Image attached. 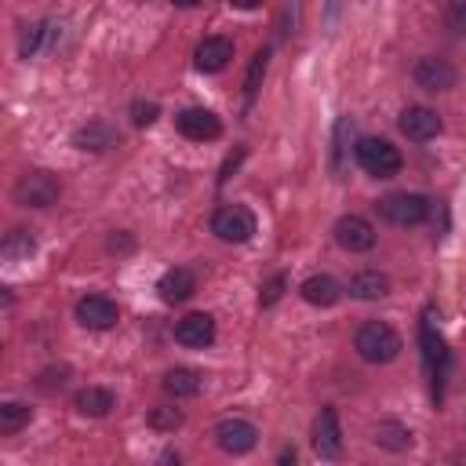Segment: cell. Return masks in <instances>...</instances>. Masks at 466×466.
I'll use <instances>...</instances> for the list:
<instances>
[{
	"label": "cell",
	"mask_w": 466,
	"mask_h": 466,
	"mask_svg": "<svg viewBox=\"0 0 466 466\" xmlns=\"http://www.w3.org/2000/svg\"><path fill=\"white\" fill-rule=\"evenodd\" d=\"M353 350H357L360 360H368V364H390V360L400 357L404 342H400V335H397L386 320H364V324L357 328V335H353Z\"/></svg>",
	"instance_id": "cell-1"
},
{
	"label": "cell",
	"mask_w": 466,
	"mask_h": 466,
	"mask_svg": "<svg viewBox=\"0 0 466 466\" xmlns=\"http://www.w3.org/2000/svg\"><path fill=\"white\" fill-rule=\"evenodd\" d=\"M353 157H357V164H360L371 178H393V175L400 171V164H404L400 153H397V146L386 142V138H357Z\"/></svg>",
	"instance_id": "cell-2"
},
{
	"label": "cell",
	"mask_w": 466,
	"mask_h": 466,
	"mask_svg": "<svg viewBox=\"0 0 466 466\" xmlns=\"http://www.w3.org/2000/svg\"><path fill=\"white\" fill-rule=\"evenodd\" d=\"M11 197H15V204H22V208H51V204H58V197H62V182H58V175H51V171H25V175L15 182Z\"/></svg>",
	"instance_id": "cell-3"
},
{
	"label": "cell",
	"mask_w": 466,
	"mask_h": 466,
	"mask_svg": "<svg viewBox=\"0 0 466 466\" xmlns=\"http://www.w3.org/2000/svg\"><path fill=\"white\" fill-rule=\"evenodd\" d=\"M211 233L222 244H244L255 237V215L244 204H222L211 215Z\"/></svg>",
	"instance_id": "cell-4"
},
{
	"label": "cell",
	"mask_w": 466,
	"mask_h": 466,
	"mask_svg": "<svg viewBox=\"0 0 466 466\" xmlns=\"http://www.w3.org/2000/svg\"><path fill=\"white\" fill-rule=\"evenodd\" d=\"M375 211L390 222V226H419L430 215V200L422 193H390L375 204Z\"/></svg>",
	"instance_id": "cell-5"
},
{
	"label": "cell",
	"mask_w": 466,
	"mask_h": 466,
	"mask_svg": "<svg viewBox=\"0 0 466 466\" xmlns=\"http://www.w3.org/2000/svg\"><path fill=\"white\" fill-rule=\"evenodd\" d=\"M419 339H422V360H426V371H430V379H433V397L441 400V386H444V379H448V371H451V353H448L441 331L430 324V317L422 320Z\"/></svg>",
	"instance_id": "cell-6"
},
{
	"label": "cell",
	"mask_w": 466,
	"mask_h": 466,
	"mask_svg": "<svg viewBox=\"0 0 466 466\" xmlns=\"http://www.w3.org/2000/svg\"><path fill=\"white\" fill-rule=\"evenodd\" d=\"M211 437H215L218 451H226V455H248V451L258 444V430H255V422L237 419V415H229V419L215 422Z\"/></svg>",
	"instance_id": "cell-7"
},
{
	"label": "cell",
	"mask_w": 466,
	"mask_h": 466,
	"mask_svg": "<svg viewBox=\"0 0 466 466\" xmlns=\"http://www.w3.org/2000/svg\"><path fill=\"white\" fill-rule=\"evenodd\" d=\"M411 80H415V87H422V91H451L455 87V80H459V73H455V66L448 62V58H437V55H422L415 66H411Z\"/></svg>",
	"instance_id": "cell-8"
},
{
	"label": "cell",
	"mask_w": 466,
	"mask_h": 466,
	"mask_svg": "<svg viewBox=\"0 0 466 466\" xmlns=\"http://www.w3.org/2000/svg\"><path fill=\"white\" fill-rule=\"evenodd\" d=\"M73 313L91 331H109L120 320V309H116V302L109 295H80L76 306H73Z\"/></svg>",
	"instance_id": "cell-9"
},
{
	"label": "cell",
	"mask_w": 466,
	"mask_h": 466,
	"mask_svg": "<svg viewBox=\"0 0 466 466\" xmlns=\"http://www.w3.org/2000/svg\"><path fill=\"white\" fill-rule=\"evenodd\" d=\"M309 444L320 459H339L342 455V430H339V411L335 408H320L309 430Z\"/></svg>",
	"instance_id": "cell-10"
},
{
	"label": "cell",
	"mask_w": 466,
	"mask_h": 466,
	"mask_svg": "<svg viewBox=\"0 0 466 466\" xmlns=\"http://www.w3.org/2000/svg\"><path fill=\"white\" fill-rule=\"evenodd\" d=\"M335 244L350 255H360V251H371L375 248V226L364 218V215H342L335 222Z\"/></svg>",
	"instance_id": "cell-11"
},
{
	"label": "cell",
	"mask_w": 466,
	"mask_h": 466,
	"mask_svg": "<svg viewBox=\"0 0 466 466\" xmlns=\"http://www.w3.org/2000/svg\"><path fill=\"white\" fill-rule=\"evenodd\" d=\"M175 127H178V135H186V138H193V142H211V138L222 135L218 116H215L211 109H200V106L182 109V113L175 116Z\"/></svg>",
	"instance_id": "cell-12"
},
{
	"label": "cell",
	"mask_w": 466,
	"mask_h": 466,
	"mask_svg": "<svg viewBox=\"0 0 466 466\" xmlns=\"http://www.w3.org/2000/svg\"><path fill=\"white\" fill-rule=\"evenodd\" d=\"M397 127H400V135L411 138V142H430V138L441 135V116H437L430 106H408V109L400 113Z\"/></svg>",
	"instance_id": "cell-13"
},
{
	"label": "cell",
	"mask_w": 466,
	"mask_h": 466,
	"mask_svg": "<svg viewBox=\"0 0 466 466\" xmlns=\"http://www.w3.org/2000/svg\"><path fill=\"white\" fill-rule=\"evenodd\" d=\"M175 342L189 350H204L215 342V317L211 313H186L175 324Z\"/></svg>",
	"instance_id": "cell-14"
},
{
	"label": "cell",
	"mask_w": 466,
	"mask_h": 466,
	"mask_svg": "<svg viewBox=\"0 0 466 466\" xmlns=\"http://www.w3.org/2000/svg\"><path fill=\"white\" fill-rule=\"evenodd\" d=\"M233 58V40L229 36H204L193 51V66L200 73H222Z\"/></svg>",
	"instance_id": "cell-15"
},
{
	"label": "cell",
	"mask_w": 466,
	"mask_h": 466,
	"mask_svg": "<svg viewBox=\"0 0 466 466\" xmlns=\"http://www.w3.org/2000/svg\"><path fill=\"white\" fill-rule=\"evenodd\" d=\"M157 291H160L164 302H186V299L197 291V277H193V269H186V266H171V269L157 280Z\"/></svg>",
	"instance_id": "cell-16"
},
{
	"label": "cell",
	"mask_w": 466,
	"mask_h": 466,
	"mask_svg": "<svg viewBox=\"0 0 466 466\" xmlns=\"http://www.w3.org/2000/svg\"><path fill=\"white\" fill-rule=\"evenodd\" d=\"M299 291H302V299H306L309 306H335V302L342 299V284H339L335 277H328V273L306 277Z\"/></svg>",
	"instance_id": "cell-17"
},
{
	"label": "cell",
	"mask_w": 466,
	"mask_h": 466,
	"mask_svg": "<svg viewBox=\"0 0 466 466\" xmlns=\"http://www.w3.org/2000/svg\"><path fill=\"white\" fill-rule=\"evenodd\" d=\"M73 408H76L80 415L102 419V415H109V411L116 408V397H113L106 386H84V390L73 393Z\"/></svg>",
	"instance_id": "cell-18"
},
{
	"label": "cell",
	"mask_w": 466,
	"mask_h": 466,
	"mask_svg": "<svg viewBox=\"0 0 466 466\" xmlns=\"http://www.w3.org/2000/svg\"><path fill=\"white\" fill-rule=\"evenodd\" d=\"M73 142H76L80 149L102 153V149L116 146V142H120V135H116V127H113V124H106V120H91V124H84V127L73 135Z\"/></svg>",
	"instance_id": "cell-19"
},
{
	"label": "cell",
	"mask_w": 466,
	"mask_h": 466,
	"mask_svg": "<svg viewBox=\"0 0 466 466\" xmlns=\"http://www.w3.org/2000/svg\"><path fill=\"white\" fill-rule=\"evenodd\" d=\"M350 295H357V299H364V302L382 299V295H390V277L379 273V269H360V273H353V280H350Z\"/></svg>",
	"instance_id": "cell-20"
},
{
	"label": "cell",
	"mask_w": 466,
	"mask_h": 466,
	"mask_svg": "<svg viewBox=\"0 0 466 466\" xmlns=\"http://www.w3.org/2000/svg\"><path fill=\"white\" fill-rule=\"evenodd\" d=\"M55 33H58V25H55V22H36V25H25L22 44H18L22 58H33V55H40L44 47H51V44H55Z\"/></svg>",
	"instance_id": "cell-21"
},
{
	"label": "cell",
	"mask_w": 466,
	"mask_h": 466,
	"mask_svg": "<svg viewBox=\"0 0 466 466\" xmlns=\"http://www.w3.org/2000/svg\"><path fill=\"white\" fill-rule=\"evenodd\" d=\"M200 386H204V379H200V371H193V368H171V371L164 375V390H167L171 397H197Z\"/></svg>",
	"instance_id": "cell-22"
},
{
	"label": "cell",
	"mask_w": 466,
	"mask_h": 466,
	"mask_svg": "<svg viewBox=\"0 0 466 466\" xmlns=\"http://www.w3.org/2000/svg\"><path fill=\"white\" fill-rule=\"evenodd\" d=\"M375 444L386 448V451H404V448H411V430L393 422V419H382L375 426Z\"/></svg>",
	"instance_id": "cell-23"
},
{
	"label": "cell",
	"mask_w": 466,
	"mask_h": 466,
	"mask_svg": "<svg viewBox=\"0 0 466 466\" xmlns=\"http://www.w3.org/2000/svg\"><path fill=\"white\" fill-rule=\"evenodd\" d=\"M36 251V237L29 233V229H11L7 237H4V244H0V255L7 258V262H15V258H29Z\"/></svg>",
	"instance_id": "cell-24"
},
{
	"label": "cell",
	"mask_w": 466,
	"mask_h": 466,
	"mask_svg": "<svg viewBox=\"0 0 466 466\" xmlns=\"http://www.w3.org/2000/svg\"><path fill=\"white\" fill-rule=\"evenodd\" d=\"M266 66H269V51L262 47V51H255V58H251V66H248V76H244V109H251V102H255V95H258V84H262V76H266Z\"/></svg>",
	"instance_id": "cell-25"
},
{
	"label": "cell",
	"mask_w": 466,
	"mask_h": 466,
	"mask_svg": "<svg viewBox=\"0 0 466 466\" xmlns=\"http://www.w3.org/2000/svg\"><path fill=\"white\" fill-rule=\"evenodd\" d=\"M29 419H33V408H25L18 400H4L0 404V433H18Z\"/></svg>",
	"instance_id": "cell-26"
},
{
	"label": "cell",
	"mask_w": 466,
	"mask_h": 466,
	"mask_svg": "<svg viewBox=\"0 0 466 466\" xmlns=\"http://www.w3.org/2000/svg\"><path fill=\"white\" fill-rule=\"evenodd\" d=\"M149 426L160 430V433H175L182 426V411L178 408H153L149 411Z\"/></svg>",
	"instance_id": "cell-27"
},
{
	"label": "cell",
	"mask_w": 466,
	"mask_h": 466,
	"mask_svg": "<svg viewBox=\"0 0 466 466\" xmlns=\"http://www.w3.org/2000/svg\"><path fill=\"white\" fill-rule=\"evenodd\" d=\"M353 131V120L350 116H342L339 124H335V149H331V167L335 171H342V153H346V135Z\"/></svg>",
	"instance_id": "cell-28"
},
{
	"label": "cell",
	"mask_w": 466,
	"mask_h": 466,
	"mask_svg": "<svg viewBox=\"0 0 466 466\" xmlns=\"http://www.w3.org/2000/svg\"><path fill=\"white\" fill-rule=\"evenodd\" d=\"M284 288H288V280L277 273V277H269L262 288H258V306H273L280 295H284Z\"/></svg>",
	"instance_id": "cell-29"
},
{
	"label": "cell",
	"mask_w": 466,
	"mask_h": 466,
	"mask_svg": "<svg viewBox=\"0 0 466 466\" xmlns=\"http://www.w3.org/2000/svg\"><path fill=\"white\" fill-rule=\"evenodd\" d=\"M444 18H448V25H451L459 36H466V0H448Z\"/></svg>",
	"instance_id": "cell-30"
},
{
	"label": "cell",
	"mask_w": 466,
	"mask_h": 466,
	"mask_svg": "<svg viewBox=\"0 0 466 466\" xmlns=\"http://www.w3.org/2000/svg\"><path fill=\"white\" fill-rule=\"evenodd\" d=\"M69 382V368H47V371H40V390H62Z\"/></svg>",
	"instance_id": "cell-31"
},
{
	"label": "cell",
	"mask_w": 466,
	"mask_h": 466,
	"mask_svg": "<svg viewBox=\"0 0 466 466\" xmlns=\"http://www.w3.org/2000/svg\"><path fill=\"white\" fill-rule=\"evenodd\" d=\"M157 113H160V106H157V102H135V106H131V120H135L138 127L153 124V120H157Z\"/></svg>",
	"instance_id": "cell-32"
},
{
	"label": "cell",
	"mask_w": 466,
	"mask_h": 466,
	"mask_svg": "<svg viewBox=\"0 0 466 466\" xmlns=\"http://www.w3.org/2000/svg\"><path fill=\"white\" fill-rule=\"evenodd\" d=\"M109 251H131V240L127 237H109Z\"/></svg>",
	"instance_id": "cell-33"
},
{
	"label": "cell",
	"mask_w": 466,
	"mask_h": 466,
	"mask_svg": "<svg viewBox=\"0 0 466 466\" xmlns=\"http://www.w3.org/2000/svg\"><path fill=\"white\" fill-rule=\"evenodd\" d=\"M233 7H240V11H255V7H262V0H229Z\"/></svg>",
	"instance_id": "cell-34"
},
{
	"label": "cell",
	"mask_w": 466,
	"mask_h": 466,
	"mask_svg": "<svg viewBox=\"0 0 466 466\" xmlns=\"http://www.w3.org/2000/svg\"><path fill=\"white\" fill-rule=\"evenodd\" d=\"M280 462H295V448H284L280 451Z\"/></svg>",
	"instance_id": "cell-35"
},
{
	"label": "cell",
	"mask_w": 466,
	"mask_h": 466,
	"mask_svg": "<svg viewBox=\"0 0 466 466\" xmlns=\"http://www.w3.org/2000/svg\"><path fill=\"white\" fill-rule=\"evenodd\" d=\"M175 7H197V4H204V0H171Z\"/></svg>",
	"instance_id": "cell-36"
}]
</instances>
